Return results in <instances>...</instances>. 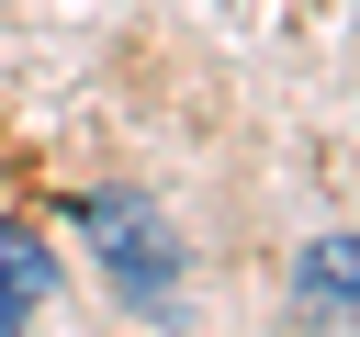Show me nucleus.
I'll return each mask as SVG.
<instances>
[{"mask_svg":"<svg viewBox=\"0 0 360 337\" xmlns=\"http://www.w3.org/2000/svg\"><path fill=\"white\" fill-rule=\"evenodd\" d=\"M34 303H45V247L0 213V337H22V326H34Z\"/></svg>","mask_w":360,"mask_h":337,"instance_id":"3","label":"nucleus"},{"mask_svg":"<svg viewBox=\"0 0 360 337\" xmlns=\"http://www.w3.org/2000/svg\"><path fill=\"white\" fill-rule=\"evenodd\" d=\"M292 292H304V315L360 326V236H315V247L292 258Z\"/></svg>","mask_w":360,"mask_h":337,"instance_id":"2","label":"nucleus"},{"mask_svg":"<svg viewBox=\"0 0 360 337\" xmlns=\"http://www.w3.org/2000/svg\"><path fill=\"white\" fill-rule=\"evenodd\" d=\"M79 236L101 247V281H112L135 315H169V292H180V236H169V213H158L146 191H90V202H79Z\"/></svg>","mask_w":360,"mask_h":337,"instance_id":"1","label":"nucleus"}]
</instances>
